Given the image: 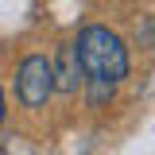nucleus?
<instances>
[{
    "instance_id": "f257e3e1",
    "label": "nucleus",
    "mask_w": 155,
    "mask_h": 155,
    "mask_svg": "<svg viewBox=\"0 0 155 155\" xmlns=\"http://www.w3.org/2000/svg\"><path fill=\"white\" fill-rule=\"evenodd\" d=\"M74 51H78V62H81L85 78H109V81L128 78V47L109 27H85L78 35Z\"/></svg>"
},
{
    "instance_id": "f03ea898",
    "label": "nucleus",
    "mask_w": 155,
    "mask_h": 155,
    "mask_svg": "<svg viewBox=\"0 0 155 155\" xmlns=\"http://www.w3.org/2000/svg\"><path fill=\"white\" fill-rule=\"evenodd\" d=\"M54 93V70H51V58L43 54H27L16 70V97L19 105L27 109H39L47 105V97Z\"/></svg>"
},
{
    "instance_id": "7ed1b4c3",
    "label": "nucleus",
    "mask_w": 155,
    "mask_h": 155,
    "mask_svg": "<svg viewBox=\"0 0 155 155\" xmlns=\"http://www.w3.org/2000/svg\"><path fill=\"white\" fill-rule=\"evenodd\" d=\"M51 70H54V89H58V93H74L78 85L85 81V70H81V62H78L74 43H70V47H58Z\"/></svg>"
},
{
    "instance_id": "20e7f679",
    "label": "nucleus",
    "mask_w": 155,
    "mask_h": 155,
    "mask_svg": "<svg viewBox=\"0 0 155 155\" xmlns=\"http://www.w3.org/2000/svg\"><path fill=\"white\" fill-rule=\"evenodd\" d=\"M85 85H89V105L93 109H101L105 101H113L116 81H109V78H85Z\"/></svg>"
},
{
    "instance_id": "39448f33",
    "label": "nucleus",
    "mask_w": 155,
    "mask_h": 155,
    "mask_svg": "<svg viewBox=\"0 0 155 155\" xmlns=\"http://www.w3.org/2000/svg\"><path fill=\"white\" fill-rule=\"evenodd\" d=\"M0 120H4V93H0Z\"/></svg>"
}]
</instances>
